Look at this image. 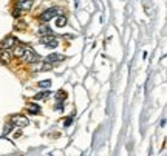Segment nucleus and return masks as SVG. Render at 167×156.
Listing matches in <instances>:
<instances>
[{"label":"nucleus","instance_id":"f257e3e1","mask_svg":"<svg viewBox=\"0 0 167 156\" xmlns=\"http://www.w3.org/2000/svg\"><path fill=\"white\" fill-rule=\"evenodd\" d=\"M22 59H23L26 63H36L37 60H39V56H37V53L33 50V48H28V46H26L25 50H23Z\"/></svg>","mask_w":167,"mask_h":156},{"label":"nucleus","instance_id":"f03ea898","mask_svg":"<svg viewBox=\"0 0 167 156\" xmlns=\"http://www.w3.org/2000/svg\"><path fill=\"white\" fill-rule=\"evenodd\" d=\"M59 14H61V8H57V6L45 9V11L40 14V20L42 22H48V20H51L53 17H56V15H59Z\"/></svg>","mask_w":167,"mask_h":156},{"label":"nucleus","instance_id":"7ed1b4c3","mask_svg":"<svg viewBox=\"0 0 167 156\" xmlns=\"http://www.w3.org/2000/svg\"><path fill=\"white\" fill-rule=\"evenodd\" d=\"M16 45H17V39H16L14 36H6L2 40V44H0V48H2V50H11Z\"/></svg>","mask_w":167,"mask_h":156},{"label":"nucleus","instance_id":"20e7f679","mask_svg":"<svg viewBox=\"0 0 167 156\" xmlns=\"http://www.w3.org/2000/svg\"><path fill=\"white\" fill-rule=\"evenodd\" d=\"M11 122L14 124V125H17V127H26L30 124V121L26 119L25 116H22V115H14V116H11Z\"/></svg>","mask_w":167,"mask_h":156},{"label":"nucleus","instance_id":"39448f33","mask_svg":"<svg viewBox=\"0 0 167 156\" xmlns=\"http://www.w3.org/2000/svg\"><path fill=\"white\" fill-rule=\"evenodd\" d=\"M40 42L45 46H48V48H56L57 46V39H56L54 36H42Z\"/></svg>","mask_w":167,"mask_h":156},{"label":"nucleus","instance_id":"423d86ee","mask_svg":"<svg viewBox=\"0 0 167 156\" xmlns=\"http://www.w3.org/2000/svg\"><path fill=\"white\" fill-rule=\"evenodd\" d=\"M13 59V53L11 50H2L0 51V62L2 63H9Z\"/></svg>","mask_w":167,"mask_h":156},{"label":"nucleus","instance_id":"0eeeda50","mask_svg":"<svg viewBox=\"0 0 167 156\" xmlns=\"http://www.w3.org/2000/svg\"><path fill=\"white\" fill-rule=\"evenodd\" d=\"M45 60H47V62H50V63L61 62V60H63V56H62V54H56V53H53V54L47 56V59H45Z\"/></svg>","mask_w":167,"mask_h":156},{"label":"nucleus","instance_id":"6e6552de","mask_svg":"<svg viewBox=\"0 0 167 156\" xmlns=\"http://www.w3.org/2000/svg\"><path fill=\"white\" fill-rule=\"evenodd\" d=\"M33 6V0H23V2H19L17 3V8L20 11H23V9H30Z\"/></svg>","mask_w":167,"mask_h":156},{"label":"nucleus","instance_id":"1a4fd4ad","mask_svg":"<svg viewBox=\"0 0 167 156\" xmlns=\"http://www.w3.org/2000/svg\"><path fill=\"white\" fill-rule=\"evenodd\" d=\"M26 110H28V113H31V115H39V113H40V107L37 104H28Z\"/></svg>","mask_w":167,"mask_h":156},{"label":"nucleus","instance_id":"9d476101","mask_svg":"<svg viewBox=\"0 0 167 156\" xmlns=\"http://www.w3.org/2000/svg\"><path fill=\"white\" fill-rule=\"evenodd\" d=\"M65 25H67V17L65 15H56V26L63 28Z\"/></svg>","mask_w":167,"mask_h":156},{"label":"nucleus","instance_id":"9b49d317","mask_svg":"<svg viewBox=\"0 0 167 156\" xmlns=\"http://www.w3.org/2000/svg\"><path fill=\"white\" fill-rule=\"evenodd\" d=\"M39 33H40V34H44V36H53V31L48 28V25H42V26H40V30H39Z\"/></svg>","mask_w":167,"mask_h":156},{"label":"nucleus","instance_id":"f8f14e48","mask_svg":"<svg viewBox=\"0 0 167 156\" xmlns=\"http://www.w3.org/2000/svg\"><path fill=\"white\" fill-rule=\"evenodd\" d=\"M48 96H51L50 91H42V93H37V94L34 96V99H36V100H42V99H47Z\"/></svg>","mask_w":167,"mask_h":156},{"label":"nucleus","instance_id":"ddd939ff","mask_svg":"<svg viewBox=\"0 0 167 156\" xmlns=\"http://www.w3.org/2000/svg\"><path fill=\"white\" fill-rule=\"evenodd\" d=\"M54 98H56V100H65L67 99V93L63 90H59L57 93L54 94Z\"/></svg>","mask_w":167,"mask_h":156},{"label":"nucleus","instance_id":"4468645a","mask_svg":"<svg viewBox=\"0 0 167 156\" xmlns=\"http://www.w3.org/2000/svg\"><path fill=\"white\" fill-rule=\"evenodd\" d=\"M23 50H25V46H16V50H14V53H13V56L22 57V54H23Z\"/></svg>","mask_w":167,"mask_h":156},{"label":"nucleus","instance_id":"2eb2a0df","mask_svg":"<svg viewBox=\"0 0 167 156\" xmlns=\"http://www.w3.org/2000/svg\"><path fill=\"white\" fill-rule=\"evenodd\" d=\"M13 128H14V124H13V122H8L6 125H5L3 134H5V136H6V134H9V131H13Z\"/></svg>","mask_w":167,"mask_h":156},{"label":"nucleus","instance_id":"dca6fc26","mask_svg":"<svg viewBox=\"0 0 167 156\" xmlns=\"http://www.w3.org/2000/svg\"><path fill=\"white\" fill-rule=\"evenodd\" d=\"M39 87L40 88H50L51 87V80L48 79V80H42V82L39 84Z\"/></svg>","mask_w":167,"mask_h":156},{"label":"nucleus","instance_id":"f3484780","mask_svg":"<svg viewBox=\"0 0 167 156\" xmlns=\"http://www.w3.org/2000/svg\"><path fill=\"white\" fill-rule=\"evenodd\" d=\"M20 14H22V11H20L19 8H16V9H14V13H13V15H14V17H19Z\"/></svg>","mask_w":167,"mask_h":156},{"label":"nucleus","instance_id":"a211bd4d","mask_svg":"<svg viewBox=\"0 0 167 156\" xmlns=\"http://www.w3.org/2000/svg\"><path fill=\"white\" fill-rule=\"evenodd\" d=\"M14 28H16V30H23V28H25V23H16Z\"/></svg>","mask_w":167,"mask_h":156},{"label":"nucleus","instance_id":"6ab92c4d","mask_svg":"<svg viewBox=\"0 0 167 156\" xmlns=\"http://www.w3.org/2000/svg\"><path fill=\"white\" fill-rule=\"evenodd\" d=\"M71 122H73V117H67V119H65V127H70V125H71Z\"/></svg>","mask_w":167,"mask_h":156},{"label":"nucleus","instance_id":"aec40b11","mask_svg":"<svg viewBox=\"0 0 167 156\" xmlns=\"http://www.w3.org/2000/svg\"><path fill=\"white\" fill-rule=\"evenodd\" d=\"M56 110H57V111H59V110L62 111V110H63V105H62V104H57V105H56Z\"/></svg>","mask_w":167,"mask_h":156},{"label":"nucleus","instance_id":"412c9836","mask_svg":"<svg viewBox=\"0 0 167 156\" xmlns=\"http://www.w3.org/2000/svg\"><path fill=\"white\" fill-rule=\"evenodd\" d=\"M16 2H17V3H19V2H23V0H16Z\"/></svg>","mask_w":167,"mask_h":156},{"label":"nucleus","instance_id":"4be33fe9","mask_svg":"<svg viewBox=\"0 0 167 156\" xmlns=\"http://www.w3.org/2000/svg\"><path fill=\"white\" fill-rule=\"evenodd\" d=\"M84 156H85V155H84Z\"/></svg>","mask_w":167,"mask_h":156}]
</instances>
